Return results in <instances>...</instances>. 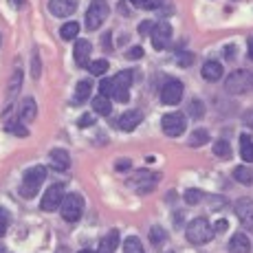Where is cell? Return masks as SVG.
I'll use <instances>...</instances> for the list:
<instances>
[{"label": "cell", "mask_w": 253, "mask_h": 253, "mask_svg": "<svg viewBox=\"0 0 253 253\" xmlns=\"http://www.w3.org/2000/svg\"><path fill=\"white\" fill-rule=\"evenodd\" d=\"M185 236H187V240L196 247L207 245V242L213 238V227L207 218H194V220L187 225V229H185Z\"/></svg>", "instance_id": "obj_1"}, {"label": "cell", "mask_w": 253, "mask_h": 253, "mask_svg": "<svg viewBox=\"0 0 253 253\" xmlns=\"http://www.w3.org/2000/svg\"><path fill=\"white\" fill-rule=\"evenodd\" d=\"M44 181H46V168L44 165H36V168L27 169V172H24V178H22L20 194L24 198H33Z\"/></svg>", "instance_id": "obj_2"}, {"label": "cell", "mask_w": 253, "mask_h": 253, "mask_svg": "<svg viewBox=\"0 0 253 253\" xmlns=\"http://www.w3.org/2000/svg\"><path fill=\"white\" fill-rule=\"evenodd\" d=\"M60 213L66 222H77L82 218V213H84V198L80 194H66L62 198Z\"/></svg>", "instance_id": "obj_3"}, {"label": "cell", "mask_w": 253, "mask_h": 253, "mask_svg": "<svg viewBox=\"0 0 253 253\" xmlns=\"http://www.w3.org/2000/svg\"><path fill=\"white\" fill-rule=\"evenodd\" d=\"M227 92L242 95V92L253 90V71H233L225 82Z\"/></svg>", "instance_id": "obj_4"}, {"label": "cell", "mask_w": 253, "mask_h": 253, "mask_svg": "<svg viewBox=\"0 0 253 253\" xmlns=\"http://www.w3.org/2000/svg\"><path fill=\"white\" fill-rule=\"evenodd\" d=\"M108 2L106 0H92L88 11H86V29L88 31H97L108 18Z\"/></svg>", "instance_id": "obj_5"}, {"label": "cell", "mask_w": 253, "mask_h": 253, "mask_svg": "<svg viewBox=\"0 0 253 253\" xmlns=\"http://www.w3.org/2000/svg\"><path fill=\"white\" fill-rule=\"evenodd\" d=\"M161 128L168 137H181L187 128V119L183 113H168L161 119Z\"/></svg>", "instance_id": "obj_6"}, {"label": "cell", "mask_w": 253, "mask_h": 253, "mask_svg": "<svg viewBox=\"0 0 253 253\" xmlns=\"http://www.w3.org/2000/svg\"><path fill=\"white\" fill-rule=\"evenodd\" d=\"M64 196H66V194H64V185H60V183L51 185V187L44 192V196H42L40 207L44 209V211H55V209H60L62 198H64Z\"/></svg>", "instance_id": "obj_7"}, {"label": "cell", "mask_w": 253, "mask_h": 253, "mask_svg": "<svg viewBox=\"0 0 253 253\" xmlns=\"http://www.w3.org/2000/svg\"><path fill=\"white\" fill-rule=\"evenodd\" d=\"M183 99V84L178 80H169L165 82L163 90H161V101L165 106H176Z\"/></svg>", "instance_id": "obj_8"}, {"label": "cell", "mask_w": 253, "mask_h": 253, "mask_svg": "<svg viewBox=\"0 0 253 253\" xmlns=\"http://www.w3.org/2000/svg\"><path fill=\"white\" fill-rule=\"evenodd\" d=\"M233 209H236L238 220H240L247 229H253V198H247V196L238 198Z\"/></svg>", "instance_id": "obj_9"}, {"label": "cell", "mask_w": 253, "mask_h": 253, "mask_svg": "<svg viewBox=\"0 0 253 253\" xmlns=\"http://www.w3.org/2000/svg\"><path fill=\"white\" fill-rule=\"evenodd\" d=\"M169 40H172V27L168 22H161L154 27L152 31V44L157 51H165L169 46Z\"/></svg>", "instance_id": "obj_10"}, {"label": "cell", "mask_w": 253, "mask_h": 253, "mask_svg": "<svg viewBox=\"0 0 253 253\" xmlns=\"http://www.w3.org/2000/svg\"><path fill=\"white\" fill-rule=\"evenodd\" d=\"M77 9V0H48V11L55 18L73 16Z\"/></svg>", "instance_id": "obj_11"}, {"label": "cell", "mask_w": 253, "mask_h": 253, "mask_svg": "<svg viewBox=\"0 0 253 253\" xmlns=\"http://www.w3.org/2000/svg\"><path fill=\"white\" fill-rule=\"evenodd\" d=\"M90 51H92V46H90V42L88 40H77L75 42V48H73V57H75V64L77 66H88V62H90Z\"/></svg>", "instance_id": "obj_12"}, {"label": "cell", "mask_w": 253, "mask_h": 253, "mask_svg": "<svg viewBox=\"0 0 253 253\" xmlns=\"http://www.w3.org/2000/svg\"><path fill=\"white\" fill-rule=\"evenodd\" d=\"M48 165H51L53 169H57V172H64V169H69L71 165V157L66 150H51V154H48Z\"/></svg>", "instance_id": "obj_13"}, {"label": "cell", "mask_w": 253, "mask_h": 253, "mask_svg": "<svg viewBox=\"0 0 253 253\" xmlns=\"http://www.w3.org/2000/svg\"><path fill=\"white\" fill-rule=\"evenodd\" d=\"M154 183H157V176H152L148 169H141L137 176L130 181L132 187H137V192H150V189L154 187Z\"/></svg>", "instance_id": "obj_14"}, {"label": "cell", "mask_w": 253, "mask_h": 253, "mask_svg": "<svg viewBox=\"0 0 253 253\" xmlns=\"http://www.w3.org/2000/svg\"><path fill=\"white\" fill-rule=\"evenodd\" d=\"M251 251V240L242 231L233 233L229 240V253H249Z\"/></svg>", "instance_id": "obj_15"}, {"label": "cell", "mask_w": 253, "mask_h": 253, "mask_svg": "<svg viewBox=\"0 0 253 253\" xmlns=\"http://www.w3.org/2000/svg\"><path fill=\"white\" fill-rule=\"evenodd\" d=\"M141 119H143V117H141L139 110H128V113H124L119 117V128L126 130V132H132V130L141 124Z\"/></svg>", "instance_id": "obj_16"}, {"label": "cell", "mask_w": 253, "mask_h": 253, "mask_svg": "<svg viewBox=\"0 0 253 253\" xmlns=\"http://www.w3.org/2000/svg\"><path fill=\"white\" fill-rule=\"evenodd\" d=\"M36 117H38L36 99H33V97H27V99L22 101V106H20V121H22V124H31Z\"/></svg>", "instance_id": "obj_17"}, {"label": "cell", "mask_w": 253, "mask_h": 253, "mask_svg": "<svg viewBox=\"0 0 253 253\" xmlns=\"http://www.w3.org/2000/svg\"><path fill=\"white\" fill-rule=\"evenodd\" d=\"M20 86H22V71L16 69L9 80V86H7V106H11V101L16 99V95L20 92Z\"/></svg>", "instance_id": "obj_18"}, {"label": "cell", "mask_w": 253, "mask_h": 253, "mask_svg": "<svg viewBox=\"0 0 253 253\" xmlns=\"http://www.w3.org/2000/svg\"><path fill=\"white\" fill-rule=\"evenodd\" d=\"M119 247V231H110L108 236L101 240V245H99V249H97V253H115V249Z\"/></svg>", "instance_id": "obj_19"}, {"label": "cell", "mask_w": 253, "mask_h": 253, "mask_svg": "<svg viewBox=\"0 0 253 253\" xmlns=\"http://www.w3.org/2000/svg\"><path fill=\"white\" fill-rule=\"evenodd\" d=\"M203 77H205L207 82H218L222 77V64L220 62H207V64L203 66Z\"/></svg>", "instance_id": "obj_20"}, {"label": "cell", "mask_w": 253, "mask_h": 253, "mask_svg": "<svg viewBox=\"0 0 253 253\" xmlns=\"http://www.w3.org/2000/svg\"><path fill=\"white\" fill-rule=\"evenodd\" d=\"M132 71H119L117 75L113 77V90L115 88H126V90H130V86H132ZM113 97V95H110Z\"/></svg>", "instance_id": "obj_21"}, {"label": "cell", "mask_w": 253, "mask_h": 253, "mask_svg": "<svg viewBox=\"0 0 253 253\" xmlns=\"http://www.w3.org/2000/svg\"><path fill=\"white\" fill-rule=\"evenodd\" d=\"M92 110H95L97 115H110V110H113V104H110V97L106 95H97L95 99H92Z\"/></svg>", "instance_id": "obj_22"}, {"label": "cell", "mask_w": 253, "mask_h": 253, "mask_svg": "<svg viewBox=\"0 0 253 253\" xmlns=\"http://www.w3.org/2000/svg\"><path fill=\"white\" fill-rule=\"evenodd\" d=\"M90 90H92V84L88 80H82V82H77V86H75V104H82V101H86L90 97Z\"/></svg>", "instance_id": "obj_23"}, {"label": "cell", "mask_w": 253, "mask_h": 253, "mask_svg": "<svg viewBox=\"0 0 253 253\" xmlns=\"http://www.w3.org/2000/svg\"><path fill=\"white\" fill-rule=\"evenodd\" d=\"M207 141H209V132L205 128H198V130H194L192 137H189V145H192V148H201Z\"/></svg>", "instance_id": "obj_24"}, {"label": "cell", "mask_w": 253, "mask_h": 253, "mask_svg": "<svg viewBox=\"0 0 253 253\" xmlns=\"http://www.w3.org/2000/svg\"><path fill=\"white\" fill-rule=\"evenodd\" d=\"M233 178H236L238 183H242V185H249L253 181V172L249 168H242V165H238L236 169H233Z\"/></svg>", "instance_id": "obj_25"}, {"label": "cell", "mask_w": 253, "mask_h": 253, "mask_svg": "<svg viewBox=\"0 0 253 253\" xmlns=\"http://www.w3.org/2000/svg\"><path fill=\"white\" fill-rule=\"evenodd\" d=\"M240 154H242V159L245 161H253V143H251V139L247 137V134H242L240 137Z\"/></svg>", "instance_id": "obj_26"}, {"label": "cell", "mask_w": 253, "mask_h": 253, "mask_svg": "<svg viewBox=\"0 0 253 253\" xmlns=\"http://www.w3.org/2000/svg\"><path fill=\"white\" fill-rule=\"evenodd\" d=\"M124 251H126V253H145V251H143V245H141V240H139L137 236L126 238V242H124Z\"/></svg>", "instance_id": "obj_27"}, {"label": "cell", "mask_w": 253, "mask_h": 253, "mask_svg": "<svg viewBox=\"0 0 253 253\" xmlns=\"http://www.w3.org/2000/svg\"><path fill=\"white\" fill-rule=\"evenodd\" d=\"M77 33H80V24L77 22H66L64 27L60 29V36L64 38V40H75Z\"/></svg>", "instance_id": "obj_28"}, {"label": "cell", "mask_w": 253, "mask_h": 253, "mask_svg": "<svg viewBox=\"0 0 253 253\" xmlns=\"http://www.w3.org/2000/svg\"><path fill=\"white\" fill-rule=\"evenodd\" d=\"M213 154H216V157H220V159H229L231 157V145L227 143L225 139L216 141V143H213Z\"/></svg>", "instance_id": "obj_29"}, {"label": "cell", "mask_w": 253, "mask_h": 253, "mask_svg": "<svg viewBox=\"0 0 253 253\" xmlns=\"http://www.w3.org/2000/svg\"><path fill=\"white\" fill-rule=\"evenodd\" d=\"M203 115H205V106H203V101L201 99L189 101V117H194V119H203Z\"/></svg>", "instance_id": "obj_30"}, {"label": "cell", "mask_w": 253, "mask_h": 253, "mask_svg": "<svg viewBox=\"0 0 253 253\" xmlns=\"http://www.w3.org/2000/svg\"><path fill=\"white\" fill-rule=\"evenodd\" d=\"M108 60H95V62H88V71L92 75H104L108 71Z\"/></svg>", "instance_id": "obj_31"}, {"label": "cell", "mask_w": 253, "mask_h": 253, "mask_svg": "<svg viewBox=\"0 0 253 253\" xmlns=\"http://www.w3.org/2000/svg\"><path fill=\"white\" fill-rule=\"evenodd\" d=\"M185 201H187V205H198L201 201H205V194L201 189H187L185 192Z\"/></svg>", "instance_id": "obj_32"}, {"label": "cell", "mask_w": 253, "mask_h": 253, "mask_svg": "<svg viewBox=\"0 0 253 253\" xmlns=\"http://www.w3.org/2000/svg\"><path fill=\"white\" fill-rule=\"evenodd\" d=\"M4 130H7V132L18 134V137H27V134H29V130L24 128L22 124H16V121H11V124H7V126H4Z\"/></svg>", "instance_id": "obj_33"}, {"label": "cell", "mask_w": 253, "mask_h": 253, "mask_svg": "<svg viewBox=\"0 0 253 253\" xmlns=\"http://www.w3.org/2000/svg\"><path fill=\"white\" fill-rule=\"evenodd\" d=\"M176 62L178 66H189L194 62V55L189 51H176Z\"/></svg>", "instance_id": "obj_34"}, {"label": "cell", "mask_w": 253, "mask_h": 253, "mask_svg": "<svg viewBox=\"0 0 253 253\" xmlns=\"http://www.w3.org/2000/svg\"><path fill=\"white\" fill-rule=\"evenodd\" d=\"M137 9H157L159 7V0H130Z\"/></svg>", "instance_id": "obj_35"}, {"label": "cell", "mask_w": 253, "mask_h": 253, "mask_svg": "<svg viewBox=\"0 0 253 253\" xmlns=\"http://www.w3.org/2000/svg\"><path fill=\"white\" fill-rule=\"evenodd\" d=\"M150 240H152L154 245H161V242L165 240V231L161 229V227H154V229H150Z\"/></svg>", "instance_id": "obj_36"}, {"label": "cell", "mask_w": 253, "mask_h": 253, "mask_svg": "<svg viewBox=\"0 0 253 253\" xmlns=\"http://www.w3.org/2000/svg\"><path fill=\"white\" fill-rule=\"evenodd\" d=\"M99 92H101V95H106V97L113 95V80H101V84H99Z\"/></svg>", "instance_id": "obj_37"}, {"label": "cell", "mask_w": 253, "mask_h": 253, "mask_svg": "<svg viewBox=\"0 0 253 253\" xmlns=\"http://www.w3.org/2000/svg\"><path fill=\"white\" fill-rule=\"evenodd\" d=\"M126 57H128V60H139V57H143V48L141 46H130V51L126 53Z\"/></svg>", "instance_id": "obj_38"}, {"label": "cell", "mask_w": 253, "mask_h": 253, "mask_svg": "<svg viewBox=\"0 0 253 253\" xmlns=\"http://www.w3.org/2000/svg\"><path fill=\"white\" fill-rule=\"evenodd\" d=\"M92 124H95V117H92V115H82L80 121H77V126H80V128H90Z\"/></svg>", "instance_id": "obj_39"}, {"label": "cell", "mask_w": 253, "mask_h": 253, "mask_svg": "<svg viewBox=\"0 0 253 253\" xmlns=\"http://www.w3.org/2000/svg\"><path fill=\"white\" fill-rule=\"evenodd\" d=\"M33 77H40V55H38V51L33 53Z\"/></svg>", "instance_id": "obj_40"}, {"label": "cell", "mask_w": 253, "mask_h": 253, "mask_svg": "<svg viewBox=\"0 0 253 253\" xmlns=\"http://www.w3.org/2000/svg\"><path fill=\"white\" fill-rule=\"evenodd\" d=\"M115 168H117V172H128V169L132 168V163H130L128 159H124V161H117Z\"/></svg>", "instance_id": "obj_41"}, {"label": "cell", "mask_w": 253, "mask_h": 253, "mask_svg": "<svg viewBox=\"0 0 253 253\" xmlns=\"http://www.w3.org/2000/svg\"><path fill=\"white\" fill-rule=\"evenodd\" d=\"M242 124H245L247 128L253 130V110H247V113L242 115Z\"/></svg>", "instance_id": "obj_42"}, {"label": "cell", "mask_w": 253, "mask_h": 253, "mask_svg": "<svg viewBox=\"0 0 253 253\" xmlns=\"http://www.w3.org/2000/svg\"><path fill=\"white\" fill-rule=\"evenodd\" d=\"M150 29H154V24L150 22V20H145V22H141V24H139V33H141V36H148Z\"/></svg>", "instance_id": "obj_43"}, {"label": "cell", "mask_w": 253, "mask_h": 253, "mask_svg": "<svg viewBox=\"0 0 253 253\" xmlns=\"http://www.w3.org/2000/svg\"><path fill=\"white\" fill-rule=\"evenodd\" d=\"M227 229H229V222H227V220H218L216 225H213V233H222Z\"/></svg>", "instance_id": "obj_44"}, {"label": "cell", "mask_w": 253, "mask_h": 253, "mask_svg": "<svg viewBox=\"0 0 253 253\" xmlns=\"http://www.w3.org/2000/svg\"><path fill=\"white\" fill-rule=\"evenodd\" d=\"M0 222H2V225H9V222H11V213L2 207H0Z\"/></svg>", "instance_id": "obj_45"}, {"label": "cell", "mask_w": 253, "mask_h": 253, "mask_svg": "<svg viewBox=\"0 0 253 253\" xmlns=\"http://www.w3.org/2000/svg\"><path fill=\"white\" fill-rule=\"evenodd\" d=\"M247 46H249V51H247V53H249V60L253 62V38H249V42H247Z\"/></svg>", "instance_id": "obj_46"}, {"label": "cell", "mask_w": 253, "mask_h": 253, "mask_svg": "<svg viewBox=\"0 0 253 253\" xmlns=\"http://www.w3.org/2000/svg\"><path fill=\"white\" fill-rule=\"evenodd\" d=\"M233 48H236V46H231V44L227 46V51H225V55H227V57H233V53H236V51H233Z\"/></svg>", "instance_id": "obj_47"}, {"label": "cell", "mask_w": 253, "mask_h": 253, "mask_svg": "<svg viewBox=\"0 0 253 253\" xmlns=\"http://www.w3.org/2000/svg\"><path fill=\"white\" fill-rule=\"evenodd\" d=\"M4 231H7V225H2V222H0V236H4Z\"/></svg>", "instance_id": "obj_48"}, {"label": "cell", "mask_w": 253, "mask_h": 253, "mask_svg": "<svg viewBox=\"0 0 253 253\" xmlns=\"http://www.w3.org/2000/svg\"><path fill=\"white\" fill-rule=\"evenodd\" d=\"M55 253H69V249H66V247H60V249H57Z\"/></svg>", "instance_id": "obj_49"}, {"label": "cell", "mask_w": 253, "mask_h": 253, "mask_svg": "<svg viewBox=\"0 0 253 253\" xmlns=\"http://www.w3.org/2000/svg\"><path fill=\"white\" fill-rule=\"evenodd\" d=\"M0 253H4V247H2V242H0Z\"/></svg>", "instance_id": "obj_50"}, {"label": "cell", "mask_w": 253, "mask_h": 253, "mask_svg": "<svg viewBox=\"0 0 253 253\" xmlns=\"http://www.w3.org/2000/svg\"><path fill=\"white\" fill-rule=\"evenodd\" d=\"M77 253H90V251H86V249H84V251H77Z\"/></svg>", "instance_id": "obj_51"}, {"label": "cell", "mask_w": 253, "mask_h": 253, "mask_svg": "<svg viewBox=\"0 0 253 253\" xmlns=\"http://www.w3.org/2000/svg\"><path fill=\"white\" fill-rule=\"evenodd\" d=\"M0 42H2V38H0Z\"/></svg>", "instance_id": "obj_52"}]
</instances>
